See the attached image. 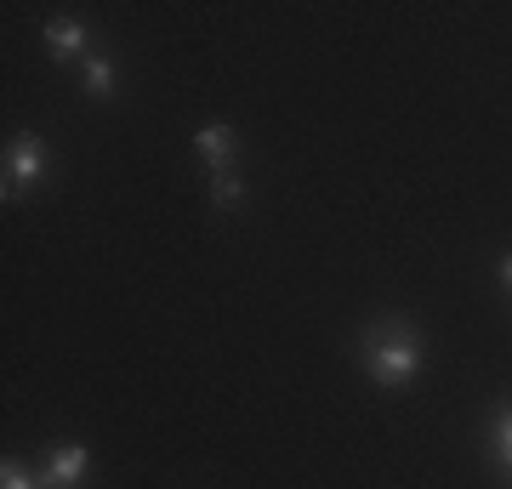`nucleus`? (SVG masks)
Segmentation results:
<instances>
[{
	"label": "nucleus",
	"mask_w": 512,
	"mask_h": 489,
	"mask_svg": "<svg viewBox=\"0 0 512 489\" xmlns=\"http://www.w3.org/2000/svg\"><path fill=\"white\" fill-rule=\"evenodd\" d=\"M370 376L387 381V387H399V381H410L421 370V342L410 336L404 325L382 330V336H370Z\"/></svg>",
	"instance_id": "obj_1"
},
{
	"label": "nucleus",
	"mask_w": 512,
	"mask_h": 489,
	"mask_svg": "<svg viewBox=\"0 0 512 489\" xmlns=\"http://www.w3.org/2000/svg\"><path fill=\"white\" fill-rule=\"evenodd\" d=\"M40 177H46V143L40 137H12L6 143V200H18Z\"/></svg>",
	"instance_id": "obj_2"
},
{
	"label": "nucleus",
	"mask_w": 512,
	"mask_h": 489,
	"mask_svg": "<svg viewBox=\"0 0 512 489\" xmlns=\"http://www.w3.org/2000/svg\"><path fill=\"white\" fill-rule=\"evenodd\" d=\"M194 148H200V160L211 165V171H228L234 165V131L222 126V120H211V126H200V137H194Z\"/></svg>",
	"instance_id": "obj_3"
},
{
	"label": "nucleus",
	"mask_w": 512,
	"mask_h": 489,
	"mask_svg": "<svg viewBox=\"0 0 512 489\" xmlns=\"http://www.w3.org/2000/svg\"><path fill=\"white\" fill-rule=\"evenodd\" d=\"M80 478H86V450H80V444H57V450L46 455V484L69 489V484H80Z\"/></svg>",
	"instance_id": "obj_4"
},
{
	"label": "nucleus",
	"mask_w": 512,
	"mask_h": 489,
	"mask_svg": "<svg viewBox=\"0 0 512 489\" xmlns=\"http://www.w3.org/2000/svg\"><path fill=\"white\" fill-rule=\"evenodd\" d=\"M80 46H86V23L80 18H52L46 23V52L52 57H74Z\"/></svg>",
	"instance_id": "obj_5"
},
{
	"label": "nucleus",
	"mask_w": 512,
	"mask_h": 489,
	"mask_svg": "<svg viewBox=\"0 0 512 489\" xmlns=\"http://www.w3.org/2000/svg\"><path fill=\"white\" fill-rule=\"evenodd\" d=\"M86 91H92V97H109L114 91V63L109 57H92V63H86Z\"/></svg>",
	"instance_id": "obj_6"
},
{
	"label": "nucleus",
	"mask_w": 512,
	"mask_h": 489,
	"mask_svg": "<svg viewBox=\"0 0 512 489\" xmlns=\"http://www.w3.org/2000/svg\"><path fill=\"white\" fill-rule=\"evenodd\" d=\"M211 200H217V205H239V200H245V182H239L234 171H222V177L211 182Z\"/></svg>",
	"instance_id": "obj_7"
},
{
	"label": "nucleus",
	"mask_w": 512,
	"mask_h": 489,
	"mask_svg": "<svg viewBox=\"0 0 512 489\" xmlns=\"http://www.w3.org/2000/svg\"><path fill=\"white\" fill-rule=\"evenodd\" d=\"M0 489H35V478H29L18 461H6V467H0Z\"/></svg>",
	"instance_id": "obj_8"
},
{
	"label": "nucleus",
	"mask_w": 512,
	"mask_h": 489,
	"mask_svg": "<svg viewBox=\"0 0 512 489\" xmlns=\"http://www.w3.org/2000/svg\"><path fill=\"white\" fill-rule=\"evenodd\" d=\"M495 444H501V461H512V410L495 421Z\"/></svg>",
	"instance_id": "obj_9"
},
{
	"label": "nucleus",
	"mask_w": 512,
	"mask_h": 489,
	"mask_svg": "<svg viewBox=\"0 0 512 489\" xmlns=\"http://www.w3.org/2000/svg\"><path fill=\"white\" fill-rule=\"evenodd\" d=\"M501 285L512 290V256H507V262H501Z\"/></svg>",
	"instance_id": "obj_10"
}]
</instances>
